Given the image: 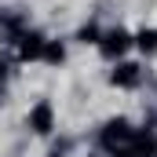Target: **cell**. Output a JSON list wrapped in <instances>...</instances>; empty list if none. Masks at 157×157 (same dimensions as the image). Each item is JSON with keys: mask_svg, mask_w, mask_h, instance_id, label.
Instances as JSON below:
<instances>
[{"mask_svg": "<svg viewBox=\"0 0 157 157\" xmlns=\"http://www.w3.org/2000/svg\"><path fill=\"white\" fill-rule=\"evenodd\" d=\"M110 80H113L117 88H135V84H139V66H135V62H121L117 70L110 73Z\"/></svg>", "mask_w": 157, "mask_h": 157, "instance_id": "obj_5", "label": "cell"}, {"mask_svg": "<svg viewBox=\"0 0 157 157\" xmlns=\"http://www.w3.org/2000/svg\"><path fill=\"white\" fill-rule=\"evenodd\" d=\"M135 139V132H132V124L124 117H117V121H110L106 128H102V143L110 146V150H117V146H124V143H132Z\"/></svg>", "mask_w": 157, "mask_h": 157, "instance_id": "obj_1", "label": "cell"}, {"mask_svg": "<svg viewBox=\"0 0 157 157\" xmlns=\"http://www.w3.org/2000/svg\"><path fill=\"white\" fill-rule=\"evenodd\" d=\"M128 44H132V37H128L124 29H110V33L102 37V55H106V59H117V55L128 51Z\"/></svg>", "mask_w": 157, "mask_h": 157, "instance_id": "obj_3", "label": "cell"}, {"mask_svg": "<svg viewBox=\"0 0 157 157\" xmlns=\"http://www.w3.org/2000/svg\"><path fill=\"white\" fill-rule=\"evenodd\" d=\"M135 44H139L143 51H157V29H143V33L135 37Z\"/></svg>", "mask_w": 157, "mask_h": 157, "instance_id": "obj_7", "label": "cell"}, {"mask_svg": "<svg viewBox=\"0 0 157 157\" xmlns=\"http://www.w3.org/2000/svg\"><path fill=\"white\" fill-rule=\"evenodd\" d=\"M44 44H48V40L40 37V33H22V37H18V55H22L26 62H29V59H40V55H44Z\"/></svg>", "mask_w": 157, "mask_h": 157, "instance_id": "obj_4", "label": "cell"}, {"mask_svg": "<svg viewBox=\"0 0 157 157\" xmlns=\"http://www.w3.org/2000/svg\"><path fill=\"white\" fill-rule=\"evenodd\" d=\"M29 128H33L37 135H48V132L55 128V113H51V102H48V99L29 110Z\"/></svg>", "mask_w": 157, "mask_h": 157, "instance_id": "obj_2", "label": "cell"}, {"mask_svg": "<svg viewBox=\"0 0 157 157\" xmlns=\"http://www.w3.org/2000/svg\"><path fill=\"white\" fill-rule=\"evenodd\" d=\"M44 59H48L51 66H59V62L66 59V48H62V44H55V40H48V44H44Z\"/></svg>", "mask_w": 157, "mask_h": 157, "instance_id": "obj_6", "label": "cell"}, {"mask_svg": "<svg viewBox=\"0 0 157 157\" xmlns=\"http://www.w3.org/2000/svg\"><path fill=\"white\" fill-rule=\"evenodd\" d=\"M51 157H59V154H51Z\"/></svg>", "mask_w": 157, "mask_h": 157, "instance_id": "obj_9", "label": "cell"}, {"mask_svg": "<svg viewBox=\"0 0 157 157\" xmlns=\"http://www.w3.org/2000/svg\"><path fill=\"white\" fill-rule=\"evenodd\" d=\"M77 37L84 40V44H95V40H99V26H84V29H80Z\"/></svg>", "mask_w": 157, "mask_h": 157, "instance_id": "obj_8", "label": "cell"}]
</instances>
